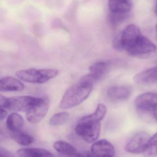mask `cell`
<instances>
[{
  "mask_svg": "<svg viewBox=\"0 0 157 157\" xmlns=\"http://www.w3.org/2000/svg\"><path fill=\"white\" fill-rule=\"evenodd\" d=\"M40 98L30 96H20L6 99L4 108L13 111L29 110L40 100Z\"/></svg>",
  "mask_w": 157,
  "mask_h": 157,
  "instance_id": "cell-5",
  "label": "cell"
},
{
  "mask_svg": "<svg viewBox=\"0 0 157 157\" xmlns=\"http://www.w3.org/2000/svg\"><path fill=\"white\" fill-rule=\"evenodd\" d=\"M107 108L103 104H99L94 113L84 116L80 119L82 121L100 122L103 120L107 113Z\"/></svg>",
  "mask_w": 157,
  "mask_h": 157,
  "instance_id": "cell-19",
  "label": "cell"
},
{
  "mask_svg": "<svg viewBox=\"0 0 157 157\" xmlns=\"http://www.w3.org/2000/svg\"><path fill=\"white\" fill-rule=\"evenodd\" d=\"M134 81L140 85L157 84V66L146 69L135 76Z\"/></svg>",
  "mask_w": 157,
  "mask_h": 157,
  "instance_id": "cell-11",
  "label": "cell"
},
{
  "mask_svg": "<svg viewBox=\"0 0 157 157\" xmlns=\"http://www.w3.org/2000/svg\"><path fill=\"white\" fill-rule=\"evenodd\" d=\"M76 134L86 142L92 143L99 136L101 132L100 122L82 121L79 120L75 126Z\"/></svg>",
  "mask_w": 157,
  "mask_h": 157,
  "instance_id": "cell-3",
  "label": "cell"
},
{
  "mask_svg": "<svg viewBox=\"0 0 157 157\" xmlns=\"http://www.w3.org/2000/svg\"><path fill=\"white\" fill-rule=\"evenodd\" d=\"M113 46L115 49L118 51L123 50L121 40V34H119L114 38L113 42Z\"/></svg>",
  "mask_w": 157,
  "mask_h": 157,
  "instance_id": "cell-24",
  "label": "cell"
},
{
  "mask_svg": "<svg viewBox=\"0 0 157 157\" xmlns=\"http://www.w3.org/2000/svg\"><path fill=\"white\" fill-rule=\"evenodd\" d=\"M156 35H157V29H156Z\"/></svg>",
  "mask_w": 157,
  "mask_h": 157,
  "instance_id": "cell-30",
  "label": "cell"
},
{
  "mask_svg": "<svg viewBox=\"0 0 157 157\" xmlns=\"http://www.w3.org/2000/svg\"><path fill=\"white\" fill-rule=\"evenodd\" d=\"M128 15L129 14H121L109 12L108 15V21L113 26H117L123 23L127 18Z\"/></svg>",
  "mask_w": 157,
  "mask_h": 157,
  "instance_id": "cell-23",
  "label": "cell"
},
{
  "mask_svg": "<svg viewBox=\"0 0 157 157\" xmlns=\"http://www.w3.org/2000/svg\"><path fill=\"white\" fill-rule=\"evenodd\" d=\"M91 153L93 156L102 157H113L115 154L114 147L106 139L94 143L91 146Z\"/></svg>",
  "mask_w": 157,
  "mask_h": 157,
  "instance_id": "cell-10",
  "label": "cell"
},
{
  "mask_svg": "<svg viewBox=\"0 0 157 157\" xmlns=\"http://www.w3.org/2000/svg\"><path fill=\"white\" fill-rule=\"evenodd\" d=\"M109 66V64L108 62H98L90 66V73L87 74L88 76L94 84L106 75Z\"/></svg>",
  "mask_w": 157,
  "mask_h": 157,
  "instance_id": "cell-12",
  "label": "cell"
},
{
  "mask_svg": "<svg viewBox=\"0 0 157 157\" xmlns=\"http://www.w3.org/2000/svg\"><path fill=\"white\" fill-rule=\"evenodd\" d=\"M25 87L21 81L12 77H6L0 80L1 92H20Z\"/></svg>",
  "mask_w": 157,
  "mask_h": 157,
  "instance_id": "cell-13",
  "label": "cell"
},
{
  "mask_svg": "<svg viewBox=\"0 0 157 157\" xmlns=\"http://www.w3.org/2000/svg\"><path fill=\"white\" fill-rule=\"evenodd\" d=\"M131 92L125 87L115 86L109 88L107 91L108 97L112 101L120 102L125 101L130 98Z\"/></svg>",
  "mask_w": 157,
  "mask_h": 157,
  "instance_id": "cell-14",
  "label": "cell"
},
{
  "mask_svg": "<svg viewBox=\"0 0 157 157\" xmlns=\"http://www.w3.org/2000/svg\"><path fill=\"white\" fill-rule=\"evenodd\" d=\"M155 14H156V15L157 16V1L156 4Z\"/></svg>",
  "mask_w": 157,
  "mask_h": 157,
  "instance_id": "cell-29",
  "label": "cell"
},
{
  "mask_svg": "<svg viewBox=\"0 0 157 157\" xmlns=\"http://www.w3.org/2000/svg\"><path fill=\"white\" fill-rule=\"evenodd\" d=\"M143 154L147 157L157 156V132L150 137Z\"/></svg>",
  "mask_w": 157,
  "mask_h": 157,
  "instance_id": "cell-21",
  "label": "cell"
},
{
  "mask_svg": "<svg viewBox=\"0 0 157 157\" xmlns=\"http://www.w3.org/2000/svg\"><path fill=\"white\" fill-rule=\"evenodd\" d=\"M153 112L154 117H155V119L156 121L157 122V107L154 110Z\"/></svg>",
  "mask_w": 157,
  "mask_h": 157,
  "instance_id": "cell-28",
  "label": "cell"
},
{
  "mask_svg": "<svg viewBox=\"0 0 157 157\" xmlns=\"http://www.w3.org/2000/svg\"><path fill=\"white\" fill-rule=\"evenodd\" d=\"M50 105V102L48 98H40V100L37 103L26 112L28 121L32 124L40 122L47 115Z\"/></svg>",
  "mask_w": 157,
  "mask_h": 157,
  "instance_id": "cell-6",
  "label": "cell"
},
{
  "mask_svg": "<svg viewBox=\"0 0 157 157\" xmlns=\"http://www.w3.org/2000/svg\"><path fill=\"white\" fill-rule=\"evenodd\" d=\"M13 155H12L11 152L8 150L4 149L3 147H0V157H13Z\"/></svg>",
  "mask_w": 157,
  "mask_h": 157,
  "instance_id": "cell-25",
  "label": "cell"
},
{
  "mask_svg": "<svg viewBox=\"0 0 157 157\" xmlns=\"http://www.w3.org/2000/svg\"><path fill=\"white\" fill-rule=\"evenodd\" d=\"M53 147L57 152L63 155L78 156V153L75 147L64 141H57L53 144Z\"/></svg>",
  "mask_w": 157,
  "mask_h": 157,
  "instance_id": "cell-16",
  "label": "cell"
},
{
  "mask_svg": "<svg viewBox=\"0 0 157 157\" xmlns=\"http://www.w3.org/2000/svg\"><path fill=\"white\" fill-rule=\"evenodd\" d=\"M151 136L147 133L141 131L136 134L129 140L125 147L128 153L133 154L143 153Z\"/></svg>",
  "mask_w": 157,
  "mask_h": 157,
  "instance_id": "cell-7",
  "label": "cell"
},
{
  "mask_svg": "<svg viewBox=\"0 0 157 157\" xmlns=\"http://www.w3.org/2000/svg\"><path fill=\"white\" fill-rule=\"evenodd\" d=\"M11 136L13 140L21 145H29L34 141V138L32 136L20 131L13 132Z\"/></svg>",
  "mask_w": 157,
  "mask_h": 157,
  "instance_id": "cell-20",
  "label": "cell"
},
{
  "mask_svg": "<svg viewBox=\"0 0 157 157\" xmlns=\"http://www.w3.org/2000/svg\"><path fill=\"white\" fill-rule=\"evenodd\" d=\"M7 139V136L5 133L0 129V142H3Z\"/></svg>",
  "mask_w": 157,
  "mask_h": 157,
  "instance_id": "cell-27",
  "label": "cell"
},
{
  "mask_svg": "<svg viewBox=\"0 0 157 157\" xmlns=\"http://www.w3.org/2000/svg\"><path fill=\"white\" fill-rule=\"evenodd\" d=\"M109 12L121 14H129L131 11L130 0H109Z\"/></svg>",
  "mask_w": 157,
  "mask_h": 157,
  "instance_id": "cell-15",
  "label": "cell"
},
{
  "mask_svg": "<svg viewBox=\"0 0 157 157\" xmlns=\"http://www.w3.org/2000/svg\"><path fill=\"white\" fill-rule=\"evenodd\" d=\"M140 28L135 24L127 26L121 34V40L123 50L127 51L135 43L141 36Z\"/></svg>",
  "mask_w": 157,
  "mask_h": 157,
  "instance_id": "cell-9",
  "label": "cell"
},
{
  "mask_svg": "<svg viewBox=\"0 0 157 157\" xmlns=\"http://www.w3.org/2000/svg\"><path fill=\"white\" fill-rule=\"evenodd\" d=\"M17 155L22 157H52L53 155L49 151L41 148H28L19 149Z\"/></svg>",
  "mask_w": 157,
  "mask_h": 157,
  "instance_id": "cell-17",
  "label": "cell"
},
{
  "mask_svg": "<svg viewBox=\"0 0 157 157\" xmlns=\"http://www.w3.org/2000/svg\"><path fill=\"white\" fill-rule=\"evenodd\" d=\"M70 116V114L66 112L56 113L51 118L50 124L53 126L62 125L68 120Z\"/></svg>",
  "mask_w": 157,
  "mask_h": 157,
  "instance_id": "cell-22",
  "label": "cell"
},
{
  "mask_svg": "<svg viewBox=\"0 0 157 157\" xmlns=\"http://www.w3.org/2000/svg\"><path fill=\"white\" fill-rule=\"evenodd\" d=\"M7 115V112L0 107V120H4L6 117Z\"/></svg>",
  "mask_w": 157,
  "mask_h": 157,
  "instance_id": "cell-26",
  "label": "cell"
},
{
  "mask_svg": "<svg viewBox=\"0 0 157 157\" xmlns=\"http://www.w3.org/2000/svg\"><path fill=\"white\" fill-rule=\"evenodd\" d=\"M59 71L56 69H29L17 71L16 75L25 82L41 84L56 77Z\"/></svg>",
  "mask_w": 157,
  "mask_h": 157,
  "instance_id": "cell-2",
  "label": "cell"
},
{
  "mask_svg": "<svg viewBox=\"0 0 157 157\" xmlns=\"http://www.w3.org/2000/svg\"><path fill=\"white\" fill-rule=\"evenodd\" d=\"M136 109L141 112H153L157 107V93L147 92L138 96L135 100Z\"/></svg>",
  "mask_w": 157,
  "mask_h": 157,
  "instance_id": "cell-8",
  "label": "cell"
},
{
  "mask_svg": "<svg viewBox=\"0 0 157 157\" xmlns=\"http://www.w3.org/2000/svg\"><path fill=\"white\" fill-rule=\"evenodd\" d=\"M156 49V46L150 40L141 35L126 52L133 57L144 58L155 52Z\"/></svg>",
  "mask_w": 157,
  "mask_h": 157,
  "instance_id": "cell-4",
  "label": "cell"
},
{
  "mask_svg": "<svg viewBox=\"0 0 157 157\" xmlns=\"http://www.w3.org/2000/svg\"><path fill=\"white\" fill-rule=\"evenodd\" d=\"M93 83L86 75L65 92L60 103V108L68 109L76 107L86 100L93 89Z\"/></svg>",
  "mask_w": 157,
  "mask_h": 157,
  "instance_id": "cell-1",
  "label": "cell"
},
{
  "mask_svg": "<svg viewBox=\"0 0 157 157\" xmlns=\"http://www.w3.org/2000/svg\"><path fill=\"white\" fill-rule=\"evenodd\" d=\"M24 124V119L18 113H12L6 120V127L12 132L20 131Z\"/></svg>",
  "mask_w": 157,
  "mask_h": 157,
  "instance_id": "cell-18",
  "label": "cell"
}]
</instances>
